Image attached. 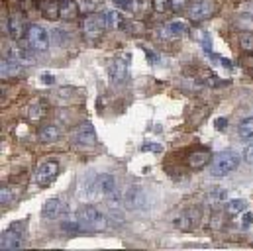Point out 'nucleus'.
Listing matches in <instances>:
<instances>
[{
	"label": "nucleus",
	"instance_id": "nucleus-39",
	"mask_svg": "<svg viewBox=\"0 0 253 251\" xmlns=\"http://www.w3.org/2000/svg\"><path fill=\"white\" fill-rule=\"evenodd\" d=\"M112 4H114L116 8H120V10H127L129 0H112Z\"/></svg>",
	"mask_w": 253,
	"mask_h": 251
},
{
	"label": "nucleus",
	"instance_id": "nucleus-16",
	"mask_svg": "<svg viewBox=\"0 0 253 251\" xmlns=\"http://www.w3.org/2000/svg\"><path fill=\"white\" fill-rule=\"evenodd\" d=\"M22 73V65L20 61H14V59H6L2 61V67H0V77L2 79H14Z\"/></svg>",
	"mask_w": 253,
	"mask_h": 251
},
{
	"label": "nucleus",
	"instance_id": "nucleus-26",
	"mask_svg": "<svg viewBox=\"0 0 253 251\" xmlns=\"http://www.w3.org/2000/svg\"><path fill=\"white\" fill-rule=\"evenodd\" d=\"M79 10L83 14H94L96 8H98V0H79Z\"/></svg>",
	"mask_w": 253,
	"mask_h": 251
},
{
	"label": "nucleus",
	"instance_id": "nucleus-8",
	"mask_svg": "<svg viewBox=\"0 0 253 251\" xmlns=\"http://www.w3.org/2000/svg\"><path fill=\"white\" fill-rule=\"evenodd\" d=\"M57 175H59V165H57V161H45V163H42V165L38 167V171H36V181H38L40 187H49V185L57 179Z\"/></svg>",
	"mask_w": 253,
	"mask_h": 251
},
{
	"label": "nucleus",
	"instance_id": "nucleus-6",
	"mask_svg": "<svg viewBox=\"0 0 253 251\" xmlns=\"http://www.w3.org/2000/svg\"><path fill=\"white\" fill-rule=\"evenodd\" d=\"M127 63H129V55H120L114 61L108 65V77L112 84H124L127 79Z\"/></svg>",
	"mask_w": 253,
	"mask_h": 251
},
{
	"label": "nucleus",
	"instance_id": "nucleus-27",
	"mask_svg": "<svg viewBox=\"0 0 253 251\" xmlns=\"http://www.w3.org/2000/svg\"><path fill=\"white\" fill-rule=\"evenodd\" d=\"M240 135L244 139H253V118H246L240 124Z\"/></svg>",
	"mask_w": 253,
	"mask_h": 251
},
{
	"label": "nucleus",
	"instance_id": "nucleus-28",
	"mask_svg": "<svg viewBox=\"0 0 253 251\" xmlns=\"http://www.w3.org/2000/svg\"><path fill=\"white\" fill-rule=\"evenodd\" d=\"M61 230L63 232H69V234H77V232H83V226L79 220H67L61 224Z\"/></svg>",
	"mask_w": 253,
	"mask_h": 251
},
{
	"label": "nucleus",
	"instance_id": "nucleus-24",
	"mask_svg": "<svg viewBox=\"0 0 253 251\" xmlns=\"http://www.w3.org/2000/svg\"><path fill=\"white\" fill-rule=\"evenodd\" d=\"M226 210H228L230 214H242V212H246V210H248V202H246L244 198L230 200V202H228V206H226Z\"/></svg>",
	"mask_w": 253,
	"mask_h": 251
},
{
	"label": "nucleus",
	"instance_id": "nucleus-31",
	"mask_svg": "<svg viewBox=\"0 0 253 251\" xmlns=\"http://www.w3.org/2000/svg\"><path fill=\"white\" fill-rule=\"evenodd\" d=\"M252 226H253V214H252V212H248V210H246V212H242V222H240V228H242V230H250Z\"/></svg>",
	"mask_w": 253,
	"mask_h": 251
},
{
	"label": "nucleus",
	"instance_id": "nucleus-32",
	"mask_svg": "<svg viewBox=\"0 0 253 251\" xmlns=\"http://www.w3.org/2000/svg\"><path fill=\"white\" fill-rule=\"evenodd\" d=\"M210 198L216 200V202H224L228 198V190L226 188H216V190L210 192Z\"/></svg>",
	"mask_w": 253,
	"mask_h": 251
},
{
	"label": "nucleus",
	"instance_id": "nucleus-17",
	"mask_svg": "<svg viewBox=\"0 0 253 251\" xmlns=\"http://www.w3.org/2000/svg\"><path fill=\"white\" fill-rule=\"evenodd\" d=\"M6 55H8V59H14V61H20V63L34 61V53H32L30 49H26V47H16V45H12Z\"/></svg>",
	"mask_w": 253,
	"mask_h": 251
},
{
	"label": "nucleus",
	"instance_id": "nucleus-25",
	"mask_svg": "<svg viewBox=\"0 0 253 251\" xmlns=\"http://www.w3.org/2000/svg\"><path fill=\"white\" fill-rule=\"evenodd\" d=\"M147 10V0H129L126 12H129L131 16H141Z\"/></svg>",
	"mask_w": 253,
	"mask_h": 251
},
{
	"label": "nucleus",
	"instance_id": "nucleus-36",
	"mask_svg": "<svg viewBox=\"0 0 253 251\" xmlns=\"http://www.w3.org/2000/svg\"><path fill=\"white\" fill-rule=\"evenodd\" d=\"M214 127H216L218 131H224V129L228 127V120H226V118H216V120H214Z\"/></svg>",
	"mask_w": 253,
	"mask_h": 251
},
{
	"label": "nucleus",
	"instance_id": "nucleus-18",
	"mask_svg": "<svg viewBox=\"0 0 253 251\" xmlns=\"http://www.w3.org/2000/svg\"><path fill=\"white\" fill-rule=\"evenodd\" d=\"M26 114H28V118H30L32 122H40V120L45 116V104H43L42 100H34V102H30Z\"/></svg>",
	"mask_w": 253,
	"mask_h": 251
},
{
	"label": "nucleus",
	"instance_id": "nucleus-4",
	"mask_svg": "<svg viewBox=\"0 0 253 251\" xmlns=\"http://www.w3.org/2000/svg\"><path fill=\"white\" fill-rule=\"evenodd\" d=\"M22 232H24V224H12L6 232H2V240H0V250L12 251L20 250L24 246L22 240Z\"/></svg>",
	"mask_w": 253,
	"mask_h": 251
},
{
	"label": "nucleus",
	"instance_id": "nucleus-38",
	"mask_svg": "<svg viewBox=\"0 0 253 251\" xmlns=\"http://www.w3.org/2000/svg\"><path fill=\"white\" fill-rule=\"evenodd\" d=\"M42 83H43V84H55V77H53L51 73H43V75H42Z\"/></svg>",
	"mask_w": 253,
	"mask_h": 251
},
{
	"label": "nucleus",
	"instance_id": "nucleus-14",
	"mask_svg": "<svg viewBox=\"0 0 253 251\" xmlns=\"http://www.w3.org/2000/svg\"><path fill=\"white\" fill-rule=\"evenodd\" d=\"M61 212H63V204H61L59 198H49V200H45V204L42 206V216H43L45 220H55V218L61 216Z\"/></svg>",
	"mask_w": 253,
	"mask_h": 251
},
{
	"label": "nucleus",
	"instance_id": "nucleus-30",
	"mask_svg": "<svg viewBox=\"0 0 253 251\" xmlns=\"http://www.w3.org/2000/svg\"><path fill=\"white\" fill-rule=\"evenodd\" d=\"M12 200H14V194H12V190L8 187H2L0 190V202H2V206H8V204H12Z\"/></svg>",
	"mask_w": 253,
	"mask_h": 251
},
{
	"label": "nucleus",
	"instance_id": "nucleus-33",
	"mask_svg": "<svg viewBox=\"0 0 253 251\" xmlns=\"http://www.w3.org/2000/svg\"><path fill=\"white\" fill-rule=\"evenodd\" d=\"M171 6V0H153V8L155 12H165Z\"/></svg>",
	"mask_w": 253,
	"mask_h": 251
},
{
	"label": "nucleus",
	"instance_id": "nucleus-3",
	"mask_svg": "<svg viewBox=\"0 0 253 251\" xmlns=\"http://www.w3.org/2000/svg\"><path fill=\"white\" fill-rule=\"evenodd\" d=\"M26 38H28V43H30V47L34 51L43 53V51L49 49V36H47V32L42 26H38V24L30 26L26 30Z\"/></svg>",
	"mask_w": 253,
	"mask_h": 251
},
{
	"label": "nucleus",
	"instance_id": "nucleus-11",
	"mask_svg": "<svg viewBox=\"0 0 253 251\" xmlns=\"http://www.w3.org/2000/svg\"><path fill=\"white\" fill-rule=\"evenodd\" d=\"M187 34H189V22H185V20H171L161 30V36L163 38H171V40L173 38H183Z\"/></svg>",
	"mask_w": 253,
	"mask_h": 251
},
{
	"label": "nucleus",
	"instance_id": "nucleus-2",
	"mask_svg": "<svg viewBox=\"0 0 253 251\" xmlns=\"http://www.w3.org/2000/svg\"><path fill=\"white\" fill-rule=\"evenodd\" d=\"M79 222L83 226V232H98L106 228V216L94 208V206H84L79 210Z\"/></svg>",
	"mask_w": 253,
	"mask_h": 251
},
{
	"label": "nucleus",
	"instance_id": "nucleus-7",
	"mask_svg": "<svg viewBox=\"0 0 253 251\" xmlns=\"http://www.w3.org/2000/svg\"><path fill=\"white\" fill-rule=\"evenodd\" d=\"M106 28H108V24H106L104 14L102 16H98V14H86V18L83 20V32L88 38H98L100 34H104Z\"/></svg>",
	"mask_w": 253,
	"mask_h": 251
},
{
	"label": "nucleus",
	"instance_id": "nucleus-19",
	"mask_svg": "<svg viewBox=\"0 0 253 251\" xmlns=\"http://www.w3.org/2000/svg\"><path fill=\"white\" fill-rule=\"evenodd\" d=\"M59 2V14L65 20H73L79 12V4L75 0H57Z\"/></svg>",
	"mask_w": 253,
	"mask_h": 251
},
{
	"label": "nucleus",
	"instance_id": "nucleus-22",
	"mask_svg": "<svg viewBox=\"0 0 253 251\" xmlns=\"http://www.w3.org/2000/svg\"><path fill=\"white\" fill-rule=\"evenodd\" d=\"M42 12H43V16L49 18V20L59 18V16H61V14H59V2H55V0L43 2V4H42Z\"/></svg>",
	"mask_w": 253,
	"mask_h": 251
},
{
	"label": "nucleus",
	"instance_id": "nucleus-20",
	"mask_svg": "<svg viewBox=\"0 0 253 251\" xmlns=\"http://www.w3.org/2000/svg\"><path fill=\"white\" fill-rule=\"evenodd\" d=\"M208 161H210V153L208 151H194V153H190L189 157V165L192 169H204L208 165Z\"/></svg>",
	"mask_w": 253,
	"mask_h": 251
},
{
	"label": "nucleus",
	"instance_id": "nucleus-9",
	"mask_svg": "<svg viewBox=\"0 0 253 251\" xmlns=\"http://www.w3.org/2000/svg\"><path fill=\"white\" fill-rule=\"evenodd\" d=\"M94 187L96 190L104 196V198H108L110 202L114 200H118V190H116V179L112 177V175H108V173H102V175H98L96 179H94Z\"/></svg>",
	"mask_w": 253,
	"mask_h": 251
},
{
	"label": "nucleus",
	"instance_id": "nucleus-15",
	"mask_svg": "<svg viewBox=\"0 0 253 251\" xmlns=\"http://www.w3.org/2000/svg\"><path fill=\"white\" fill-rule=\"evenodd\" d=\"M6 28L10 32V36L14 40H20L24 36V20L20 14H10L8 16V22H6Z\"/></svg>",
	"mask_w": 253,
	"mask_h": 251
},
{
	"label": "nucleus",
	"instance_id": "nucleus-5",
	"mask_svg": "<svg viewBox=\"0 0 253 251\" xmlns=\"http://www.w3.org/2000/svg\"><path fill=\"white\" fill-rule=\"evenodd\" d=\"M124 204H126V208L133 210V212L145 210V208H147V194L143 192L141 187L131 185V187H127L126 192H124Z\"/></svg>",
	"mask_w": 253,
	"mask_h": 251
},
{
	"label": "nucleus",
	"instance_id": "nucleus-34",
	"mask_svg": "<svg viewBox=\"0 0 253 251\" xmlns=\"http://www.w3.org/2000/svg\"><path fill=\"white\" fill-rule=\"evenodd\" d=\"M143 53H145L147 61L151 63V65H157V63H159V57H157V55H155V51H151L149 47H143Z\"/></svg>",
	"mask_w": 253,
	"mask_h": 251
},
{
	"label": "nucleus",
	"instance_id": "nucleus-10",
	"mask_svg": "<svg viewBox=\"0 0 253 251\" xmlns=\"http://www.w3.org/2000/svg\"><path fill=\"white\" fill-rule=\"evenodd\" d=\"M73 139H75L79 145H83V147H92V145H96V131H94V126L88 124V122L81 124L77 127Z\"/></svg>",
	"mask_w": 253,
	"mask_h": 251
},
{
	"label": "nucleus",
	"instance_id": "nucleus-37",
	"mask_svg": "<svg viewBox=\"0 0 253 251\" xmlns=\"http://www.w3.org/2000/svg\"><path fill=\"white\" fill-rule=\"evenodd\" d=\"M185 6H187V0H171V8L175 12H181Z\"/></svg>",
	"mask_w": 253,
	"mask_h": 251
},
{
	"label": "nucleus",
	"instance_id": "nucleus-21",
	"mask_svg": "<svg viewBox=\"0 0 253 251\" xmlns=\"http://www.w3.org/2000/svg\"><path fill=\"white\" fill-rule=\"evenodd\" d=\"M40 139L43 141V143H53V141H57L59 139V127L57 126H42V129H40Z\"/></svg>",
	"mask_w": 253,
	"mask_h": 251
},
{
	"label": "nucleus",
	"instance_id": "nucleus-13",
	"mask_svg": "<svg viewBox=\"0 0 253 251\" xmlns=\"http://www.w3.org/2000/svg\"><path fill=\"white\" fill-rule=\"evenodd\" d=\"M212 10L214 8H212V2L210 0H192V4H190L189 8V14L194 22H200V20H206L212 14Z\"/></svg>",
	"mask_w": 253,
	"mask_h": 251
},
{
	"label": "nucleus",
	"instance_id": "nucleus-12",
	"mask_svg": "<svg viewBox=\"0 0 253 251\" xmlns=\"http://www.w3.org/2000/svg\"><path fill=\"white\" fill-rule=\"evenodd\" d=\"M198 220H200V210H198V208H192V210H187V212H183V214H179V216L175 218V226H177L179 230L189 232L192 228H196Z\"/></svg>",
	"mask_w": 253,
	"mask_h": 251
},
{
	"label": "nucleus",
	"instance_id": "nucleus-40",
	"mask_svg": "<svg viewBox=\"0 0 253 251\" xmlns=\"http://www.w3.org/2000/svg\"><path fill=\"white\" fill-rule=\"evenodd\" d=\"M141 149H143V151H149V149H161V147H159V145H143Z\"/></svg>",
	"mask_w": 253,
	"mask_h": 251
},
{
	"label": "nucleus",
	"instance_id": "nucleus-35",
	"mask_svg": "<svg viewBox=\"0 0 253 251\" xmlns=\"http://www.w3.org/2000/svg\"><path fill=\"white\" fill-rule=\"evenodd\" d=\"M244 161L250 163V165H253V143L246 147V151H244Z\"/></svg>",
	"mask_w": 253,
	"mask_h": 251
},
{
	"label": "nucleus",
	"instance_id": "nucleus-23",
	"mask_svg": "<svg viewBox=\"0 0 253 251\" xmlns=\"http://www.w3.org/2000/svg\"><path fill=\"white\" fill-rule=\"evenodd\" d=\"M104 18H106V24L108 28H124L126 22H124V16L116 10H110V12H104Z\"/></svg>",
	"mask_w": 253,
	"mask_h": 251
},
{
	"label": "nucleus",
	"instance_id": "nucleus-29",
	"mask_svg": "<svg viewBox=\"0 0 253 251\" xmlns=\"http://www.w3.org/2000/svg\"><path fill=\"white\" fill-rule=\"evenodd\" d=\"M240 45H242L244 51H253V34H250V32L242 34L240 36Z\"/></svg>",
	"mask_w": 253,
	"mask_h": 251
},
{
	"label": "nucleus",
	"instance_id": "nucleus-1",
	"mask_svg": "<svg viewBox=\"0 0 253 251\" xmlns=\"http://www.w3.org/2000/svg\"><path fill=\"white\" fill-rule=\"evenodd\" d=\"M240 167V153L236 151H222L220 155L214 157L212 167H210V175L212 177H226L230 173H234Z\"/></svg>",
	"mask_w": 253,
	"mask_h": 251
}]
</instances>
